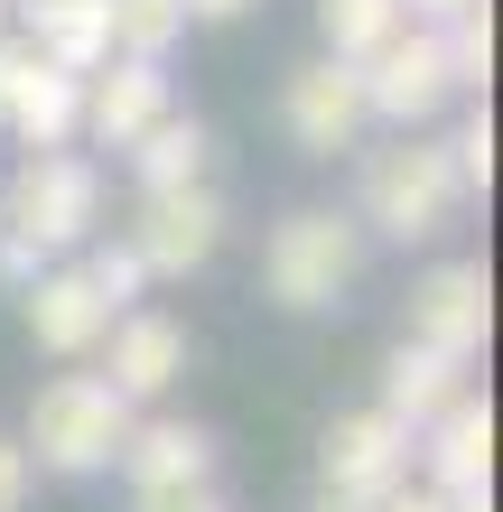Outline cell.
Wrapping results in <instances>:
<instances>
[{"instance_id": "4dcf8cb0", "label": "cell", "mask_w": 503, "mask_h": 512, "mask_svg": "<svg viewBox=\"0 0 503 512\" xmlns=\"http://www.w3.org/2000/svg\"><path fill=\"white\" fill-rule=\"evenodd\" d=\"M10 10H19V19H28V10H47V0H10Z\"/></svg>"}, {"instance_id": "2e32d148", "label": "cell", "mask_w": 503, "mask_h": 512, "mask_svg": "<svg viewBox=\"0 0 503 512\" xmlns=\"http://www.w3.org/2000/svg\"><path fill=\"white\" fill-rule=\"evenodd\" d=\"M75 122H84V75H66V66H28V84L10 94V112H0V131L10 140H28V149H56V140H75Z\"/></svg>"}, {"instance_id": "4fadbf2b", "label": "cell", "mask_w": 503, "mask_h": 512, "mask_svg": "<svg viewBox=\"0 0 503 512\" xmlns=\"http://www.w3.org/2000/svg\"><path fill=\"white\" fill-rule=\"evenodd\" d=\"M19 298H28V336H38L47 354H94V345H103V326L122 317L94 280H84V270H38Z\"/></svg>"}, {"instance_id": "ac0fdd59", "label": "cell", "mask_w": 503, "mask_h": 512, "mask_svg": "<svg viewBox=\"0 0 503 512\" xmlns=\"http://www.w3.org/2000/svg\"><path fill=\"white\" fill-rule=\"evenodd\" d=\"M131 168H140V187H187V177H205V122L196 112H159L131 140Z\"/></svg>"}, {"instance_id": "7c38bea8", "label": "cell", "mask_w": 503, "mask_h": 512, "mask_svg": "<svg viewBox=\"0 0 503 512\" xmlns=\"http://www.w3.org/2000/svg\"><path fill=\"white\" fill-rule=\"evenodd\" d=\"M410 457L429 466V485H438V494H466V485H485V475H494V410L476 401V391H457V401L438 410V419H420Z\"/></svg>"}, {"instance_id": "cb8c5ba5", "label": "cell", "mask_w": 503, "mask_h": 512, "mask_svg": "<svg viewBox=\"0 0 503 512\" xmlns=\"http://www.w3.org/2000/svg\"><path fill=\"white\" fill-rule=\"evenodd\" d=\"M448 159L466 187H494V112H466V131L448 140Z\"/></svg>"}, {"instance_id": "484cf974", "label": "cell", "mask_w": 503, "mask_h": 512, "mask_svg": "<svg viewBox=\"0 0 503 512\" xmlns=\"http://www.w3.org/2000/svg\"><path fill=\"white\" fill-rule=\"evenodd\" d=\"M19 503H28V447L0 438V512H19Z\"/></svg>"}, {"instance_id": "8992f818", "label": "cell", "mask_w": 503, "mask_h": 512, "mask_svg": "<svg viewBox=\"0 0 503 512\" xmlns=\"http://www.w3.org/2000/svg\"><path fill=\"white\" fill-rule=\"evenodd\" d=\"M354 75H364V112H373V122H392V131H420L429 112L457 94V84H448V47H438V28H429V19H420V28L401 19V28H392V38H382Z\"/></svg>"}, {"instance_id": "f546056e", "label": "cell", "mask_w": 503, "mask_h": 512, "mask_svg": "<svg viewBox=\"0 0 503 512\" xmlns=\"http://www.w3.org/2000/svg\"><path fill=\"white\" fill-rule=\"evenodd\" d=\"M317 512H373V494H336V485H327V494H317Z\"/></svg>"}, {"instance_id": "ffe728a7", "label": "cell", "mask_w": 503, "mask_h": 512, "mask_svg": "<svg viewBox=\"0 0 503 512\" xmlns=\"http://www.w3.org/2000/svg\"><path fill=\"white\" fill-rule=\"evenodd\" d=\"M410 10L401 0H317V28H327V56H345V66H364V56L392 38Z\"/></svg>"}, {"instance_id": "ba28073f", "label": "cell", "mask_w": 503, "mask_h": 512, "mask_svg": "<svg viewBox=\"0 0 503 512\" xmlns=\"http://www.w3.org/2000/svg\"><path fill=\"white\" fill-rule=\"evenodd\" d=\"M280 122H289V140L308 149V159H336V149H354L364 140V75L345 66V56H317V66H299L289 75V94H280Z\"/></svg>"}, {"instance_id": "4316f807", "label": "cell", "mask_w": 503, "mask_h": 512, "mask_svg": "<svg viewBox=\"0 0 503 512\" xmlns=\"http://www.w3.org/2000/svg\"><path fill=\"white\" fill-rule=\"evenodd\" d=\"M373 512H448V494H438V485H429V494H410V485H392V494H382Z\"/></svg>"}, {"instance_id": "f1b7e54d", "label": "cell", "mask_w": 503, "mask_h": 512, "mask_svg": "<svg viewBox=\"0 0 503 512\" xmlns=\"http://www.w3.org/2000/svg\"><path fill=\"white\" fill-rule=\"evenodd\" d=\"M252 0H187V19H243Z\"/></svg>"}, {"instance_id": "d6986e66", "label": "cell", "mask_w": 503, "mask_h": 512, "mask_svg": "<svg viewBox=\"0 0 503 512\" xmlns=\"http://www.w3.org/2000/svg\"><path fill=\"white\" fill-rule=\"evenodd\" d=\"M103 38L112 56H168L187 38V0H103Z\"/></svg>"}, {"instance_id": "6da1fadb", "label": "cell", "mask_w": 503, "mask_h": 512, "mask_svg": "<svg viewBox=\"0 0 503 512\" xmlns=\"http://www.w3.org/2000/svg\"><path fill=\"white\" fill-rule=\"evenodd\" d=\"M457 205H466L457 159H448L438 140L401 131L392 149H373V159H364V187H354V224L410 252V243H438V233L457 224Z\"/></svg>"}, {"instance_id": "7a4b0ae2", "label": "cell", "mask_w": 503, "mask_h": 512, "mask_svg": "<svg viewBox=\"0 0 503 512\" xmlns=\"http://www.w3.org/2000/svg\"><path fill=\"white\" fill-rule=\"evenodd\" d=\"M364 270V224L336 215V205H299V215L271 224V252H261V280H271L280 308H336Z\"/></svg>"}, {"instance_id": "5bb4252c", "label": "cell", "mask_w": 503, "mask_h": 512, "mask_svg": "<svg viewBox=\"0 0 503 512\" xmlns=\"http://www.w3.org/2000/svg\"><path fill=\"white\" fill-rule=\"evenodd\" d=\"M131 475V485H187V475H215V438L196 429V419H131L122 457H112Z\"/></svg>"}, {"instance_id": "52a82bcc", "label": "cell", "mask_w": 503, "mask_h": 512, "mask_svg": "<svg viewBox=\"0 0 503 512\" xmlns=\"http://www.w3.org/2000/svg\"><path fill=\"white\" fill-rule=\"evenodd\" d=\"M485 326H494V280H485V261H438V270L410 280V336H420V345L476 364V354H485Z\"/></svg>"}, {"instance_id": "603a6c76", "label": "cell", "mask_w": 503, "mask_h": 512, "mask_svg": "<svg viewBox=\"0 0 503 512\" xmlns=\"http://www.w3.org/2000/svg\"><path fill=\"white\" fill-rule=\"evenodd\" d=\"M84 280H94V289L112 298V308H131V298L150 289V270H140V252H131V243H103L94 261H84Z\"/></svg>"}, {"instance_id": "9a60e30c", "label": "cell", "mask_w": 503, "mask_h": 512, "mask_svg": "<svg viewBox=\"0 0 503 512\" xmlns=\"http://www.w3.org/2000/svg\"><path fill=\"white\" fill-rule=\"evenodd\" d=\"M457 391H466V364H457V354H438V345H420V336L382 364V410H392L410 438H420V419H438Z\"/></svg>"}, {"instance_id": "d4e9b609", "label": "cell", "mask_w": 503, "mask_h": 512, "mask_svg": "<svg viewBox=\"0 0 503 512\" xmlns=\"http://www.w3.org/2000/svg\"><path fill=\"white\" fill-rule=\"evenodd\" d=\"M38 270H47V252L28 243V233H10V224H0V280H10V289H28Z\"/></svg>"}, {"instance_id": "83f0119b", "label": "cell", "mask_w": 503, "mask_h": 512, "mask_svg": "<svg viewBox=\"0 0 503 512\" xmlns=\"http://www.w3.org/2000/svg\"><path fill=\"white\" fill-rule=\"evenodd\" d=\"M401 10H410V19H429V28H438V19H457V10H485V0H401Z\"/></svg>"}, {"instance_id": "7402d4cb", "label": "cell", "mask_w": 503, "mask_h": 512, "mask_svg": "<svg viewBox=\"0 0 503 512\" xmlns=\"http://www.w3.org/2000/svg\"><path fill=\"white\" fill-rule=\"evenodd\" d=\"M131 512H233L215 475H187V485H131Z\"/></svg>"}, {"instance_id": "3957f363", "label": "cell", "mask_w": 503, "mask_h": 512, "mask_svg": "<svg viewBox=\"0 0 503 512\" xmlns=\"http://www.w3.org/2000/svg\"><path fill=\"white\" fill-rule=\"evenodd\" d=\"M122 438H131V401L103 373H56L38 391V410H28V447L56 475H103L122 457Z\"/></svg>"}, {"instance_id": "8fae6325", "label": "cell", "mask_w": 503, "mask_h": 512, "mask_svg": "<svg viewBox=\"0 0 503 512\" xmlns=\"http://www.w3.org/2000/svg\"><path fill=\"white\" fill-rule=\"evenodd\" d=\"M103 345H112V391H122V401L140 410V401H159V391L187 373V326L177 317H159V308H131V317H112L103 326Z\"/></svg>"}, {"instance_id": "1f68e13d", "label": "cell", "mask_w": 503, "mask_h": 512, "mask_svg": "<svg viewBox=\"0 0 503 512\" xmlns=\"http://www.w3.org/2000/svg\"><path fill=\"white\" fill-rule=\"evenodd\" d=\"M0 28H10V0H0Z\"/></svg>"}, {"instance_id": "9c48e42d", "label": "cell", "mask_w": 503, "mask_h": 512, "mask_svg": "<svg viewBox=\"0 0 503 512\" xmlns=\"http://www.w3.org/2000/svg\"><path fill=\"white\" fill-rule=\"evenodd\" d=\"M317 466H327V485L336 494H392V485H410V429L392 410H345V419H327V438H317Z\"/></svg>"}, {"instance_id": "5b68a950", "label": "cell", "mask_w": 503, "mask_h": 512, "mask_svg": "<svg viewBox=\"0 0 503 512\" xmlns=\"http://www.w3.org/2000/svg\"><path fill=\"white\" fill-rule=\"evenodd\" d=\"M122 243L140 252L150 280H187V270H205L215 243H224V196L205 187V177H187V187H140V215H131Z\"/></svg>"}, {"instance_id": "e0dca14e", "label": "cell", "mask_w": 503, "mask_h": 512, "mask_svg": "<svg viewBox=\"0 0 503 512\" xmlns=\"http://www.w3.org/2000/svg\"><path fill=\"white\" fill-rule=\"evenodd\" d=\"M28 47L47 56V66H66V75H94L112 38H103V0H47V10H28Z\"/></svg>"}, {"instance_id": "277c9868", "label": "cell", "mask_w": 503, "mask_h": 512, "mask_svg": "<svg viewBox=\"0 0 503 512\" xmlns=\"http://www.w3.org/2000/svg\"><path fill=\"white\" fill-rule=\"evenodd\" d=\"M0 224L28 233L38 252L94 243V224H103V168L75 159L66 140H56V149H28V168L10 177V196H0Z\"/></svg>"}, {"instance_id": "44dd1931", "label": "cell", "mask_w": 503, "mask_h": 512, "mask_svg": "<svg viewBox=\"0 0 503 512\" xmlns=\"http://www.w3.org/2000/svg\"><path fill=\"white\" fill-rule=\"evenodd\" d=\"M438 47H448V84H476V94H485V75H494V10L438 19Z\"/></svg>"}, {"instance_id": "30bf717a", "label": "cell", "mask_w": 503, "mask_h": 512, "mask_svg": "<svg viewBox=\"0 0 503 512\" xmlns=\"http://www.w3.org/2000/svg\"><path fill=\"white\" fill-rule=\"evenodd\" d=\"M159 112H168V75H159V56H122V66L103 56V66L84 75V122H75V131H94L103 149H131L140 131L159 122Z\"/></svg>"}]
</instances>
